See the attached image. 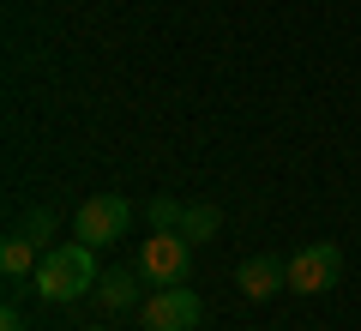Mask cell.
<instances>
[{
  "label": "cell",
  "mask_w": 361,
  "mask_h": 331,
  "mask_svg": "<svg viewBox=\"0 0 361 331\" xmlns=\"http://www.w3.org/2000/svg\"><path fill=\"white\" fill-rule=\"evenodd\" d=\"M97 283H103V271H97V247L90 241H61L37 265V295L54 307L78 301V295H97Z\"/></svg>",
  "instance_id": "1"
},
{
  "label": "cell",
  "mask_w": 361,
  "mask_h": 331,
  "mask_svg": "<svg viewBox=\"0 0 361 331\" xmlns=\"http://www.w3.org/2000/svg\"><path fill=\"white\" fill-rule=\"evenodd\" d=\"M133 271H139L151 289H175V283H187V271H193V241L180 229H151L133 247Z\"/></svg>",
  "instance_id": "2"
},
{
  "label": "cell",
  "mask_w": 361,
  "mask_h": 331,
  "mask_svg": "<svg viewBox=\"0 0 361 331\" xmlns=\"http://www.w3.org/2000/svg\"><path fill=\"white\" fill-rule=\"evenodd\" d=\"M73 229H78V241H90V247H115V241H127V229H133V205L121 199V193H90V199L78 205Z\"/></svg>",
  "instance_id": "3"
},
{
  "label": "cell",
  "mask_w": 361,
  "mask_h": 331,
  "mask_svg": "<svg viewBox=\"0 0 361 331\" xmlns=\"http://www.w3.org/2000/svg\"><path fill=\"white\" fill-rule=\"evenodd\" d=\"M343 277V247L337 241H307L301 253H289V295H325Z\"/></svg>",
  "instance_id": "4"
},
{
  "label": "cell",
  "mask_w": 361,
  "mask_h": 331,
  "mask_svg": "<svg viewBox=\"0 0 361 331\" xmlns=\"http://www.w3.org/2000/svg\"><path fill=\"white\" fill-rule=\"evenodd\" d=\"M199 319H205V307H199V295L187 289V283L157 289V295L139 301V325L145 331H199Z\"/></svg>",
  "instance_id": "5"
},
{
  "label": "cell",
  "mask_w": 361,
  "mask_h": 331,
  "mask_svg": "<svg viewBox=\"0 0 361 331\" xmlns=\"http://www.w3.org/2000/svg\"><path fill=\"white\" fill-rule=\"evenodd\" d=\"M235 289H241L247 301H271L277 289H289V259H271V253L247 259V265L235 271Z\"/></svg>",
  "instance_id": "6"
},
{
  "label": "cell",
  "mask_w": 361,
  "mask_h": 331,
  "mask_svg": "<svg viewBox=\"0 0 361 331\" xmlns=\"http://www.w3.org/2000/svg\"><path fill=\"white\" fill-rule=\"evenodd\" d=\"M139 271H133V265H121V271H103V283H97V301H103L109 307V313H127V307L133 301H139Z\"/></svg>",
  "instance_id": "7"
},
{
  "label": "cell",
  "mask_w": 361,
  "mask_h": 331,
  "mask_svg": "<svg viewBox=\"0 0 361 331\" xmlns=\"http://www.w3.org/2000/svg\"><path fill=\"white\" fill-rule=\"evenodd\" d=\"M42 259H37V241H30L25 229L18 235H6V241H0V277L6 283H18V277H30V271H37Z\"/></svg>",
  "instance_id": "8"
},
{
  "label": "cell",
  "mask_w": 361,
  "mask_h": 331,
  "mask_svg": "<svg viewBox=\"0 0 361 331\" xmlns=\"http://www.w3.org/2000/svg\"><path fill=\"white\" fill-rule=\"evenodd\" d=\"M217 229H223V211L217 205H187V211H180V235H187V241H217Z\"/></svg>",
  "instance_id": "9"
},
{
  "label": "cell",
  "mask_w": 361,
  "mask_h": 331,
  "mask_svg": "<svg viewBox=\"0 0 361 331\" xmlns=\"http://www.w3.org/2000/svg\"><path fill=\"white\" fill-rule=\"evenodd\" d=\"M180 211H187V205H180V199H169V193H163V199H151V205H145V217H151V229H180Z\"/></svg>",
  "instance_id": "10"
},
{
  "label": "cell",
  "mask_w": 361,
  "mask_h": 331,
  "mask_svg": "<svg viewBox=\"0 0 361 331\" xmlns=\"http://www.w3.org/2000/svg\"><path fill=\"white\" fill-rule=\"evenodd\" d=\"M25 235H30V241H49V235H54V211H49V205H30V211H25Z\"/></svg>",
  "instance_id": "11"
},
{
  "label": "cell",
  "mask_w": 361,
  "mask_h": 331,
  "mask_svg": "<svg viewBox=\"0 0 361 331\" xmlns=\"http://www.w3.org/2000/svg\"><path fill=\"white\" fill-rule=\"evenodd\" d=\"M0 331H30L25 313H18V301H6V313H0Z\"/></svg>",
  "instance_id": "12"
},
{
  "label": "cell",
  "mask_w": 361,
  "mask_h": 331,
  "mask_svg": "<svg viewBox=\"0 0 361 331\" xmlns=\"http://www.w3.org/2000/svg\"><path fill=\"white\" fill-rule=\"evenodd\" d=\"M90 331H115V325H90Z\"/></svg>",
  "instance_id": "13"
}]
</instances>
